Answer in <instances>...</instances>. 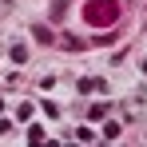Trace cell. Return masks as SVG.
<instances>
[{"label":"cell","instance_id":"cell-1","mask_svg":"<svg viewBox=\"0 0 147 147\" xmlns=\"http://www.w3.org/2000/svg\"><path fill=\"white\" fill-rule=\"evenodd\" d=\"M115 8L111 4H88V24H111Z\"/></svg>","mask_w":147,"mask_h":147},{"label":"cell","instance_id":"cell-2","mask_svg":"<svg viewBox=\"0 0 147 147\" xmlns=\"http://www.w3.org/2000/svg\"><path fill=\"white\" fill-rule=\"evenodd\" d=\"M80 92H84V96H92V92L103 96V92H107V84H103V80H92V76H84V80H80Z\"/></svg>","mask_w":147,"mask_h":147},{"label":"cell","instance_id":"cell-3","mask_svg":"<svg viewBox=\"0 0 147 147\" xmlns=\"http://www.w3.org/2000/svg\"><path fill=\"white\" fill-rule=\"evenodd\" d=\"M103 115H107V103H96V107L88 111V119H103Z\"/></svg>","mask_w":147,"mask_h":147},{"label":"cell","instance_id":"cell-4","mask_svg":"<svg viewBox=\"0 0 147 147\" xmlns=\"http://www.w3.org/2000/svg\"><path fill=\"white\" fill-rule=\"evenodd\" d=\"M12 60H16V64H24V60H28V48H20V44H16V48H12Z\"/></svg>","mask_w":147,"mask_h":147},{"label":"cell","instance_id":"cell-5","mask_svg":"<svg viewBox=\"0 0 147 147\" xmlns=\"http://www.w3.org/2000/svg\"><path fill=\"white\" fill-rule=\"evenodd\" d=\"M143 72H147V60H143Z\"/></svg>","mask_w":147,"mask_h":147}]
</instances>
